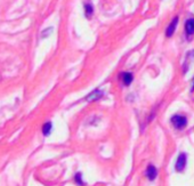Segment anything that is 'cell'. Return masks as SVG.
<instances>
[{
	"mask_svg": "<svg viewBox=\"0 0 194 186\" xmlns=\"http://www.w3.org/2000/svg\"><path fill=\"white\" fill-rule=\"evenodd\" d=\"M85 10H86V16L87 17H90L94 13V9H93V6H91L90 3H86V6H85Z\"/></svg>",
	"mask_w": 194,
	"mask_h": 186,
	"instance_id": "cell-9",
	"label": "cell"
},
{
	"mask_svg": "<svg viewBox=\"0 0 194 186\" xmlns=\"http://www.w3.org/2000/svg\"><path fill=\"white\" fill-rule=\"evenodd\" d=\"M146 176L148 179L153 180L157 177V168L154 166H148L146 170Z\"/></svg>",
	"mask_w": 194,
	"mask_h": 186,
	"instance_id": "cell-6",
	"label": "cell"
},
{
	"mask_svg": "<svg viewBox=\"0 0 194 186\" xmlns=\"http://www.w3.org/2000/svg\"><path fill=\"white\" fill-rule=\"evenodd\" d=\"M51 129H53V125H51V122H46L44 125V127H42V133H44L45 136H48L50 134V131H51Z\"/></svg>",
	"mask_w": 194,
	"mask_h": 186,
	"instance_id": "cell-8",
	"label": "cell"
},
{
	"mask_svg": "<svg viewBox=\"0 0 194 186\" xmlns=\"http://www.w3.org/2000/svg\"><path fill=\"white\" fill-rule=\"evenodd\" d=\"M102 96H103V91L99 89H96V90H94L93 93L89 94V95L86 97V100H87L88 102H94V100H99Z\"/></svg>",
	"mask_w": 194,
	"mask_h": 186,
	"instance_id": "cell-4",
	"label": "cell"
},
{
	"mask_svg": "<svg viewBox=\"0 0 194 186\" xmlns=\"http://www.w3.org/2000/svg\"><path fill=\"white\" fill-rule=\"evenodd\" d=\"M133 79H134V76H133L131 73H129V72H126V73L122 74V80H124V83L126 86H129L133 82Z\"/></svg>",
	"mask_w": 194,
	"mask_h": 186,
	"instance_id": "cell-7",
	"label": "cell"
},
{
	"mask_svg": "<svg viewBox=\"0 0 194 186\" xmlns=\"http://www.w3.org/2000/svg\"><path fill=\"white\" fill-rule=\"evenodd\" d=\"M178 24V17H175L174 20L171 21V23L169 24V27H167V30H166V36L167 37L170 38L172 34H174L175 30H176V27H177Z\"/></svg>",
	"mask_w": 194,
	"mask_h": 186,
	"instance_id": "cell-3",
	"label": "cell"
},
{
	"mask_svg": "<svg viewBox=\"0 0 194 186\" xmlns=\"http://www.w3.org/2000/svg\"><path fill=\"white\" fill-rule=\"evenodd\" d=\"M171 122L174 125L176 128L178 129H182V128H184L186 126V123H187V120L186 118L183 115H174L171 118Z\"/></svg>",
	"mask_w": 194,
	"mask_h": 186,
	"instance_id": "cell-1",
	"label": "cell"
},
{
	"mask_svg": "<svg viewBox=\"0 0 194 186\" xmlns=\"http://www.w3.org/2000/svg\"><path fill=\"white\" fill-rule=\"evenodd\" d=\"M75 180H77L78 184H80V185H84V183L81 182V175H80V174H78L77 176H75Z\"/></svg>",
	"mask_w": 194,
	"mask_h": 186,
	"instance_id": "cell-11",
	"label": "cell"
},
{
	"mask_svg": "<svg viewBox=\"0 0 194 186\" xmlns=\"http://www.w3.org/2000/svg\"><path fill=\"white\" fill-rule=\"evenodd\" d=\"M185 31H186L187 36L194 34V18H190V20L186 21V23H185Z\"/></svg>",
	"mask_w": 194,
	"mask_h": 186,
	"instance_id": "cell-5",
	"label": "cell"
},
{
	"mask_svg": "<svg viewBox=\"0 0 194 186\" xmlns=\"http://www.w3.org/2000/svg\"><path fill=\"white\" fill-rule=\"evenodd\" d=\"M191 90H192V91L194 90V79H193V82H192V88H191Z\"/></svg>",
	"mask_w": 194,
	"mask_h": 186,
	"instance_id": "cell-12",
	"label": "cell"
},
{
	"mask_svg": "<svg viewBox=\"0 0 194 186\" xmlns=\"http://www.w3.org/2000/svg\"><path fill=\"white\" fill-rule=\"evenodd\" d=\"M51 31H53V27H49V29H47V30L42 31V32H41V37H44V38L48 37V34H49Z\"/></svg>",
	"mask_w": 194,
	"mask_h": 186,
	"instance_id": "cell-10",
	"label": "cell"
},
{
	"mask_svg": "<svg viewBox=\"0 0 194 186\" xmlns=\"http://www.w3.org/2000/svg\"><path fill=\"white\" fill-rule=\"evenodd\" d=\"M185 166H186V154L181 153L177 159V162H176V169L177 171H183Z\"/></svg>",
	"mask_w": 194,
	"mask_h": 186,
	"instance_id": "cell-2",
	"label": "cell"
}]
</instances>
